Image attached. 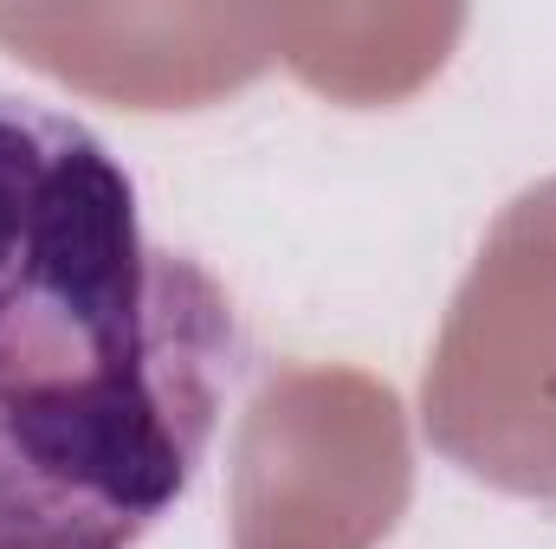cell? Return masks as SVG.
<instances>
[{"label": "cell", "mask_w": 556, "mask_h": 549, "mask_svg": "<svg viewBox=\"0 0 556 549\" xmlns=\"http://www.w3.org/2000/svg\"><path fill=\"white\" fill-rule=\"evenodd\" d=\"M240 317L91 124L0 91V549H137L194 485Z\"/></svg>", "instance_id": "1"}]
</instances>
